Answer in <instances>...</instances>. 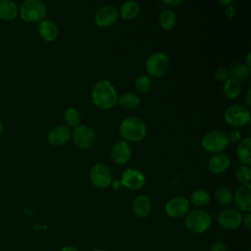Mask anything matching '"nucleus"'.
Here are the masks:
<instances>
[{
  "instance_id": "obj_27",
  "label": "nucleus",
  "mask_w": 251,
  "mask_h": 251,
  "mask_svg": "<svg viewBox=\"0 0 251 251\" xmlns=\"http://www.w3.org/2000/svg\"><path fill=\"white\" fill-rule=\"evenodd\" d=\"M241 92L240 82L232 77L226 79L224 84V93L229 99H234L238 97Z\"/></svg>"
},
{
  "instance_id": "obj_37",
  "label": "nucleus",
  "mask_w": 251,
  "mask_h": 251,
  "mask_svg": "<svg viewBox=\"0 0 251 251\" xmlns=\"http://www.w3.org/2000/svg\"><path fill=\"white\" fill-rule=\"evenodd\" d=\"M60 251H78V249L74 245H65Z\"/></svg>"
},
{
  "instance_id": "obj_13",
  "label": "nucleus",
  "mask_w": 251,
  "mask_h": 251,
  "mask_svg": "<svg viewBox=\"0 0 251 251\" xmlns=\"http://www.w3.org/2000/svg\"><path fill=\"white\" fill-rule=\"evenodd\" d=\"M235 207L240 212L249 213L251 211V184H241L233 195Z\"/></svg>"
},
{
  "instance_id": "obj_43",
  "label": "nucleus",
  "mask_w": 251,
  "mask_h": 251,
  "mask_svg": "<svg viewBox=\"0 0 251 251\" xmlns=\"http://www.w3.org/2000/svg\"><path fill=\"white\" fill-rule=\"evenodd\" d=\"M2 129H3V125H2V122L0 121V133L2 132Z\"/></svg>"
},
{
  "instance_id": "obj_40",
  "label": "nucleus",
  "mask_w": 251,
  "mask_h": 251,
  "mask_svg": "<svg viewBox=\"0 0 251 251\" xmlns=\"http://www.w3.org/2000/svg\"><path fill=\"white\" fill-rule=\"evenodd\" d=\"M249 69L251 68V66H250V52L247 54V56H246V64H245Z\"/></svg>"
},
{
  "instance_id": "obj_14",
  "label": "nucleus",
  "mask_w": 251,
  "mask_h": 251,
  "mask_svg": "<svg viewBox=\"0 0 251 251\" xmlns=\"http://www.w3.org/2000/svg\"><path fill=\"white\" fill-rule=\"evenodd\" d=\"M118 17L119 12L115 6L105 5L96 11L94 15V21L99 26H109L116 23Z\"/></svg>"
},
{
  "instance_id": "obj_12",
  "label": "nucleus",
  "mask_w": 251,
  "mask_h": 251,
  "mask_svg": "<svg viewBox=\"0 0 251 251\" xmlns=\"http://www.w3.org/2000/svg\"><path fill=\"white\" fill-rule=\"evenodd\" d=\"M121 183L128 189L136 190L141 188L145 183L144 174L135 168H128L124 171L121 176Z\"/></svg>"
},
{
  "instance_id": "obj_39",
  "label": "nucleus",
  "mask_w": 251,
  "mask_h": 251,
  "mask_svg": "<svg viewBox=\"0 0 251 251\" xmlns=\"http://www.w3.org/2000/svg\"><path fill=\"white\" fill-rule=\"evenodd\" d=\"M250 93H251V89L248 88L247 92H246V96H245V101H246V104L248 106L251 105V99H250Z\"/></svg>"
},
{
  "instance_id": "obj_41",
  "label": "nucleus",
  "mask_w": 251,
  "mask_h": 251,
  "mask_svg": "<svg viewBox=\"0 0 251 251\" xmlns=\"http://www.w3.org/2000/svg\"><path fill=\"white\" fill-rule=\"evenodd\" d=\"M221 3H222V4H226V5L228 6L229 4L232 3V1H230V0H229V1H221Z\"/></svg>"
},
{
  "instance_id": "obj_22",
  "label": "nucleus",
  "mask_w": 251,
  "mask_h": 251,
  "mask_svg": "<svg viewBox=\"0 0 251 251\" xmlns=\"http://www.w3.org/2000/svg\"><path fill=\"white\" fill-rule=\"evenodd\" d=\"M139 10H140L139 4L136 1L127 0L122 4L120 9V14L123 19L132 20L138 15Z\"/></svg>"
},
{
  "instance_id": "obj_31",
  "label": "nucleus",
  "mask_w": 251,
  "mask_h": 251,
  "mask_svg": "<svg viewBox=\"0 0 251 251\" xmlns=\"http://www.w3.org/2000/svg\"><path fill=\"white\" fill-rule=\"evenodd\" d=\"M135 87L139 92H146L151 87V79L147 75H140L135 79Z\"/></svg>"
},
{
  "instance_id": "obj_2",
  "label": "nucleus",
  "mask_w": 251,
  "mask_h": 251,
  "mask_svg": "<svg viewBox=\"0 0 251 251\" xmlns=\"http://www.w3.org/2000/svg\"><path fill=\"white\" fill-rule=\"evenodd\" d=\"M146 131L145 123L135 116L126 118L120 125V133L125 141H140L145 137Z\"/></svg>"
},
{
  "instance_id": "obj_3",
  "label": "nucleus",
  "mask_w": 251,
  "mask_h": 251,
  "mask_svg": "<svg viewBox=\"0 0 251 251\" xmlns=\"http://www.w3.org/2000/svg\"><path fill=\"white\" fill-rule=\"evenodd\" d=\"M184 224L189 231L193 233H204L212 226V217L208 212L196 209L187 213Z\"/></svg>"
},
{
  "instance_id": "obj_36",
  "label": "nucleus",
  "mask_w": 251,
  "mask_h": 251,
  "mask_svg": "<svg viewBox=\"0 0 251 251\" xmlns=\"http://www.w3.org/2000/svg\"><path fill=\"white\" fill-rule=\"evenodd\" d=\"M163 3H164L165 5L170 6V7H175V6L178 5L179 3H181V1H180V0H164Z\"/></svg>"
},
{
  "instance_id": "obj_33",
  "label": "nucleus",
  "mask_w": 251,
  "mask_h": 251,
  "mask_svg": "<svg viewBox=\"0 0 251 251\" xmlns=\"http://www.w3.org/2000/svg\"><path fill=\"white\" fill-rule=\"evenodd\" d=\"M228 142L231 143H238L241 140V133L239 130L236 129H232L228 132V134H226Z\"/></svg>"
},
{
  "instance_id": "obj_5",
  "label": "nucleus",
  "mask_w": 251,
  "mask_h": 251,
  "mask_svg": "<svg viewBox=\"0 0 251 251\" xmlns=\"http://www.w3.org/2000/svg\"><path fill=\"white\" fill-rule=\"evenodd\" d=\"M46 5L41 0H25L20 7V16L26 22H40L46 15Z\"/></svg>"
},
{
  "instance_id": "obj_24",
  "label": "nucleus",
  "mask_w": 251,
  "mask_h": 251,
  "mask_svg": "<svg viewBox=\"0 0 251 251\" xmlns=\"http://www.w3.org/2000/svg\"><path fill=\"white\" fill-rule=\"evenodd\" d=\"M159 23L165 29L173 28L176 24V13L170 8L164 9L159 15Z\"/></svg>"
},
{
  "instance_id": "obj_10",
  "label": "nucleus",
  "mask_w": 251,
  "mask_h": 251,
  "mask_svg": "<svg viewBox=\"0 0 251 251\" xmlns=\"http://www.w3.org/2000/svg\"><path fill=\"white\" fill-rule=\"evenodd\" d=\"M90 179L94 186L106 188L112 183V174L109 167L103 163H97L90 170Z\"/></svg>"
},
{
  "instance_id": "obj_9",
  "label": "nucleus",
  "mask_w": 251,
  "mask_h": 251,
  "mask_svg": "<svg viewBox=\"0 0 251 251\" xmlns=\"http://www.w3.org/2000/svg\"><path fill=\"white\" fill-rule=\"evenodd\" d=\"M190 209V202L184 196H176L171 198L165 205L166 214L175 219H179L187 215Z\"/></svg>"
},
{
  "instance_id": "obj_7",
  "label": "nucleus",
  "mask_w": 251,
  "mask_h": 251,
  "mask_svg": "<svg viewBox=\"0 0 251 251\" xmlns=\"http://www.w3.org/2000/svg\"><path fill=\"white\" fill-rule=\"evenodd\" d=\"M170 67V60L163 52H154L146 60V72L152 76H162Z\"/></svg>"
},
{
  "instance_id": "obj_29",
  "label": "nucleus",
  "mask_w": 251,
  "mask_h": 251,
  "mask_svg": "<svg viewBox=\"0 0 251 251\" xmlns=\"http://www.w3.org/2000/svg\"><path fill=\"white\" fill-rule=\"evenodd\" d=\"M64 120L69 126L76 127L77 126L80 125L81 116H80V113L75 108L71 107L65 111Z\"/></svg>"
},
{
  "instance_id": "obj_38",
  "label": "nucleus",
  "mask_w": 251,
  "mask_h": 251,
  "mask_svg": "<svg viewBox=\"0 0 251 251\" xmlns=\"http://www.w3.org/2000/svg\"><path fill=\"white\" fill-rule=\"evenodd\" d=\"M226 15H227L228 17H232V16L234 15V13H235V10H234L233 7L227 6V7L226 8Z\"/></svg>"
},
{
  "instance_id": "obj_32",
  "label": "nucleus",
  "mask_w": 251,
  "mask_h": 251,
  "mask_svg": "<svg viewBox=\"0 0 251 251\" xmlns=\"http://www.w3.org/2000/svg\"><path fill=\"white\" fill-rule=\"evenodd\" d=\"M215 76L220 81H226V79H228L229 71L226 68H224V67L217 68L215 70Z\"/></svg>"
},
{
  "instance_id": "obj_30",
  "label": "nucleus",
  "mask_w": 251,
  "mask_h": 251,
  "mask_svg": "<svg viewBox=\"0 0 251 251\" xmlns=\"http://www.w3.org/2000/svg\"><path fill=\"white\" fill-rule=\"evenodd\" d=\"M250 174H251V170H250L249 166L242 165V166H240V167H238L236 169V171H235V177H236L237 181L240 182L241 184L249 183Z\"/></svg>"
},
{
  "instance_id": "obj_25",
  "label": "nucleus",
  "mask_w": 251,
  "mask_h": 251,
  "mask_svg": "<svg viewBox=\"0 0 251 251\" xmlns=\"http://www.w3.org/2000/svg\"><path fill=\"white\" fill-rule=\"evenodd\" d=\"M118 102L125 109L133 110L138 107V105L140 103V99L133 92H126V93H123L118 98Z\"/></svg>"
},
{
  "instance_id": "obj_42",
  "label": "nucleus",
  "mask_w": 251,
  "mask_h": 251,
  "mask_svg": "<svg viewBox=\"0 0 251 251\" xmlns=\"http://www.w3.org/2000/svg\"><path fill=\"white\" fill-rule=\"evenodd\" d=\"M91 251H106V250H104V249H102V248H96V249H93V250H91Z\"/></svg>"
},
{
  "instance_id": "obj_23",
  "label": "nucleus",
  "mask_w": 251,
  "mask_h": 251,
  "mask_svg": "<svg viewBox=\"0 0 251 251\" xmlns=\"http://www.w3.org/2000/svg\"><path fill=\"white\" fill-rule=\"evenodd\" d=\"M214 198L219 205L227 206L233 200V195L226 186H219L214 192Z\"/></svg>"
},
{
  "instance_id": "obj_19",
  "label": "nucleus",
  "mask_w": 251,
  "mask_h": 251,
  "mask_svg": "<svg viewBox=\"0 0 251 251\" xmlns=\"http://www.w3.org/2000/svg\"><path fill=\"white\" fill-rule=\"evenodd\" d=\"M38 32L44 40L51 42L57 38L59 30L55 22L49 19H43L39 22Z\"/></svg>"
},
{
  "instance_id": "obj_6",
  "label": "nucleus",
  "mask_w": 251,
  "mask_h": 251,
  "mask_svg": "<svg viewBox=\"0 0 251 251\" xmlns=\"http://www.w3.org/2000/svg\"><path fill=\"white\" fill-rule=\"evenodd\" d=\"M224 118L232 126H242L250 121V111L242 104H232L226 109Z\"/></svg>"
},
{
  "instance_id": "obj_17",
  "label": "nucleus",
  "mask_w": 251,
  "mask_h": 251,
  "mask_svg": "<svg viewBox=\"0 0 251 251\" xmlns=\"http://www.w3.org/2000/svg\"><path fill=\"white\" fill-rule=\"evenodd\" d=\"M133 214L139 218V219H144L148 217L151 213L152 210V203L149 197L145 195H139L134 198L132 201V206H131Z\"/></svg>"
},
{
  "instance_id": "obj_1",
  "label": "nucleus",
  "mask_w": 251,
  "mask_h": 251,
  "mask_svg": "<svg viewBox=\"0 0 251 251\" xmlns=\"http://www.w3.org/2000/svg\"><path fill=\"white\" fill-rule=\"evenodd\" d=\"M91 99L97 107L101 109H110L118 102V94L109 80L100 79L92 87Z\"/></svg>"
},
{
  "instance_id": "obj_15",
  "label": "nucleus",
  "mask_w": 251,
  "mask_h": 251,
  "mask_svg": "<svg viewBox=\"0 0 251 251\" xmlns=\"http://www.w3.org/2000/svg\"><path fill=\"white\" fill-rule=\"evenodd\" d=\"M131 148L125 140L116 142L111 148V157L116 164L122 165L129 161L131 157Z\"/></svg>"
},
{
  "instance_id": "obj_20",
  "label": "nucleus",
  "mask_w": 251,
  "mask_h": 251,
  "mask_svg": "<svg viewBox=\"0 0 251 251\" xmlns=\"http://www.w3.org/2000/svg\"><path fill=\"white\" fill-rule=\"evenodd\" d=\"M250 148H251V138L249 136L241 139L238 142V145L236 148L237 157L239 161L245 166H249L251 164Z\"/></svg>"
},
{
  "instance_id": "obj_26",
  "label": "nucleus",
  "mask_w": 251,
  "mask_h": 251,
  "mask_svg": "<svg viewBox=\"0 0 251 251\" xmlns=\"http://www.w3.org/2000/svg\"><path fill=\"white\" fill-rule=\"evenodd\" d=\"M189 201L196 207H205L210 203L211 196L204 189H196L190 194Z\"/></svg>"
},
{
  "instance_id": "obj_16",
  "label": "nucleus",
  "mask_w": 251,
  "mask_h": 251,
  "mask_svg": "<svg viewBox=\"0 0 251 251\" xmlns=\"http://www.w3.org/2000/svg\"><path fill=\"white\" fill-rule=\"evenodd\" d=\"M71 137V130L68 126L59 125L52 127L48 134L47 140L51 145L59 146L67 143Z\"/></svg>"
},
{
  "instance_id": "obj_4",
  "label": "nucleus",
  "mask_w": 251,
  "mask_h": 251,
  "mask_svg": "<svg viewBox=\"0 0 251 251\" xmlns=\"http://www.w3.org/2000/svg\"><path fill=\"white\" fill-rule=\"evenodd\" d=\"M203 149L209 153H221L228 145L226 133L220 129H212L204 134L201 140Z\"/></svg>"
},
{
  "instance_id": "obj_35",
  "label": "nucleus",
  "mask_w": 251,
  "mask_h": 251,
  "mask_svg": "<svg viewBox=\"0 0 251 251\" xmlns=\"http://www.w3.org/2000/svg\"><path fill=\"white\" fill-rule=\"evenodd\" d=\"M242 224H243V226H244L248 230H250V228H251V214H250V212H249V213H246V214L243 216V218H242Z\"/></svg>"
},
{
  "instance_id": "obj_21",
  "label": "nucleus",
  "mask_w": 251,
  "mask_h": 251,
  "mask_svg": "<svg viewBox=\"0 0 251 251\" xmlns=\"http://www.w3.org/2000/svg\"><path fill=\"white\" fill-rule=\"evenodd\" d=\"M19 13L17 4L12 0H0V19L4 21L14 20Z\"/></svg>"
},
{
  "instance_id": "obj_18",
  "label": "nucleus",
  "mask_w": 251,
  "mask_h": 251,
  "mask_svg": "<svg viewBox=\"0 0 251 251\" xmlns=\"http://www.w3.org/2000/svg\"><path fill=\"white\" fill-rule=\"evenodd\" d=\"M230 165L229 157L225 153H216L208 161V168L214 174H222Z\"/></svg>"
},
{
  "instance_id": "obj_34",
  "label": "nucleus",
  "mask_w": 251,
  "mask_h": 251,
  "mask_svg": "<svg viewBox=\"0 0 251 251\" xmlns=\"http://www.w3.org/2000/svg\"><path fill=\"white\" fill-rule=\"evenodd\" d=\"M209 251H227V246L224 241H215L211 244Z\"/></svg>"
},
{
  "instance_id": "obj_28",
  "label": "nucleus",
  "mask_w": 251,
  "mask_h": 251,
  "mask_svg": "<svg viewBox=\"0 0 251 251\" xmlns=\"http://www.w3.org/2000/svg\"><path fill=\"white\" fill-rule=\"evenodd\" d=\"M249 74L250 69L244 63H237L233 65L229 71V75H231L232 78L238 80L239 82L241 80H246L249 76Z\"/></svg>"
},
{
  "instance_id": "obj_8",
  "label": "nucleus",
  "mask_w": 251,
  "mask_h": 251,
  "mask_svg": "<svg viewBox=\"0 0 251 251\" xmlns=\"http://www.w3.org/2000/svg\"><path fill=\"white\" fill-rule=\"evenodd\" d=\"M242 213L236 208L228 207L223 209L218 215V224L225 229L233 230L242 225Z\"/></svg>"
},
{
  "instance_id": "obj_11",
  "label": "nucleus",
  "mask_w": 251,
  "mask_h": 251,
  "mask_svg": "<svg viewBox=\"0 0 251 251\" xmlns=\"http://www.w3.org/2000/svg\"><path fill=\"white\" fill-rule=\"evenodd\" d=\"M75 143L83 149L90 148L96 141L95 131L86 125H79L73 131Z\"/></svg>"
}]
</instances>
